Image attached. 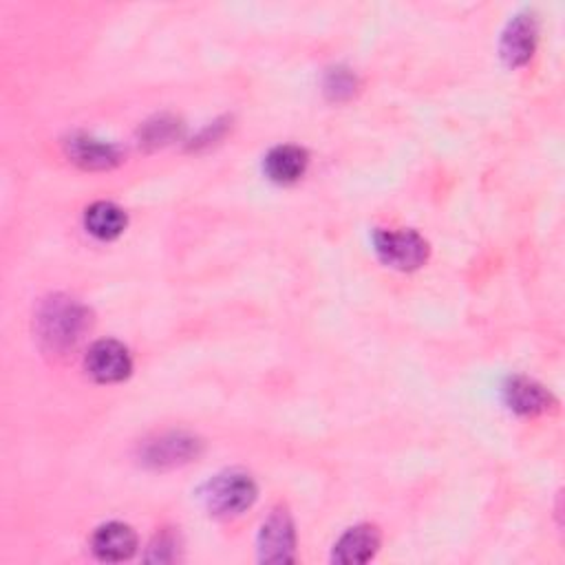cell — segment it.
I'll return each mask as SVG.
<instances>
[{
  "mask_svg": "<svg viewBox=\"0 0 565 565\" xmlns=\"http://www.w3.org/2000/svg\"><path fill=\"white\" fill-rule=\"evenodd\" d=\"M88 324V311L66 296L49 298L38 313V335L53 351L73 347Z\"/></svg>",
  "mask_w": 565,
  "mask_h": 565,
  "instance_id": "obj_1",
  "label": "cell"
},
{
  "mask_svg": "<svg viewBox=\"0 0 565 565\" xmlns=\"http://www.w3.org/2000/svg\"><path fill=\"white\" fill-rule=\"evenodd\" d=\"M258 488L249 472L230 468L216 472L201 490L203 505L214 516H236L256 501Z\"/></svg>",
  "mask_w": 565,
  "mask_h": 565,
  "instance_id": "obj_2",
  "label": "cell"
},
{
  "mask_svg": "<svg viewBox=\"0 0 565 565\" xmlns=\"http://www.w3.org/2000/svg\"><path fill=\"white\" fill-rule=\"evenodd\" d=\"M373 245L384 265L402 271L422 267L430 252L426 238L415 230H377Z\"/></svg>",
  "mask_w": 565,
  "mask_h": 565,
  "instance_id": "obj_3",
  "label": "cell"
},
{
  "mask_svg": "<svg viewBox=\"0 0 565 565\" xmlns=\"http://www.w3.org/2000/svg\"><path fill=\"white\" fill-rule=\"evenodd\" d=\"M296 556L294 521L285 508L271 510L258 532V558L263 563H289Z\"/></svg>",
  "mask_w": 565,
  "mask_h": 565,
  "instance_id": "obj_4",
  "label": "cell"
},
{
  "mask_svg": "<svg viewBox=\"0 0 565 565\" xmlns=\"http://www.w3.org/2000/svg\"><path fill=\"white\" fill-rule=\"evenodd\" d=\"M536 40H539V20L532 11H521L516 15H512V20L505 24L503 33H501V57L508 66H523L534 49H536Z\"/></svg>",
  "mask_w": 565,
  "mask_h": 565,
  "instance_id": "obj_5",
  "label": "cell"
},
{
  "mask_svg": "<svg viewBox=\"0 0 565 565\" xmlns=\"http://www.w3.org/2000/svg\"><path fill=\"white\" fill-rule=\"evenodd\" d=\"M86 371L97 382H121L132 371V358L128 349L117 340H97L86 358H84Z\"/></svg>",
  "mask_w": 565,
  "mask_h": 565,
  "instance_id": "obj_6",
  "label": "cell"
},
{
  "mask_svg": "<svg viewBox=\"0 0 565 565\" xmlns=\"http://www.w3.org/2000/svg\"><path fill=\"white\" fill-rule=\"evenodd\" d=\"M503 399L516 415H541L556 406L552 393L525 375H512L503 384Z\"/></svg>",
  "mask_w": 565,
  "mask_h": 565,
  "instance_id": "obj_7",
  "label": "cell"
},
{
  "mask_svg": "<svg viewBox=\"0 0 565 565\" xmlns=\"http://www.w3.org/2000/svg\"><path fill=\"white\" fill-rule=\"evenodd\" d=\"M90 550L99 561H126L137 550V534L130 525L121 521H108L93 532Z\"/></svg>",
  "mask_w": 565,
  "mask_h": 565,
  "instance_id": "obj_8",
  "label": "cell"
},
{
  "mask_svg": "<svg viewBox=\"0 0 565 565\" xmlns=\"http://www.w3.org/2000/svg\"><path fill=\"white\" fill-rule=\"evenodd\" d=\"M380 547V532L375 525H369V523H360V525H353L349 527L333 545V554L331 558L335 563H366L375 556Z\"/></svg>",
  "mask_w": 565,
  "mask_h": 565,
  "instance_id": "obj_9",
  "label": "cell"
},
{
  "mask_svg": "<svg viewBox=\"0 0 565 565\" xmlns=\"http://www.w3.org/2000/svg\"><path fill=\"white\" fill-rule=\"evenodd\" d=\"M307 163H309V154L305 148L294 146V143H282L267 152L263 168L271 181L294 183L305 174Z\"/></svg>",
  "mask_w": 565,
  "mask_h": 565,
  "instance_id": "obj_10",
  "label": "cell"
},
{
  "mask_svg": "<svg viewBox=\"0 0 565 565\" xmlns=\"http://www.w3.org/2000/svg\"><path fill=\"white\" fill-rule=\"evenodd\" d=\"M128 216L126 212L110 201H95L84 212V225L88 234L99 241H113L126 230Z\"/></svg>",
  "mask_w": 565,
  "mask_h": 565,
  "instance_id": "obj_11",
  "label": "cell"
},
{
  "mask_svg": "<svg viewBox=\"0 0 565 565\" xmlns=\"http://www.w3.org/2000/svg\"><path fill=\"white\" fill-rule=\"evenodd\" d=\"M66 148H68L71 159L84 168L102 170V168H110L119 161V152L113 143H106V141L88 137V135L71 137Z\"/></svg>",
  "mask_w": 565,
  "mask_h": 565,
  "instance_id": "obj_12",
  "label": "cell"
},
{
  "mask_svg": "<svg viewBox=\"0 0 565 565\" xmlns=\"http://www.w3.org/2000/svg\"><path fill=\"white\" fill-rule=\"evenodd\" d=\"M199 441L192 437H185L181 433L166 435L152 441L146 450V461L152 466H174L181 461H188L192 455H196Z\"/></svg>",
  "mask_w": 565,
  "mask_h": 565,
  "instance_id": "obj_13",
  "label": "cell"
},
{
  "mask_svg": "<svg viewBox=\"0 0 565 565\" xmlns=\"http://www.w3.org/2000/svg\"><path fill=\"white\" fill-rule=\"evenodd\" d=\"M174 128H177V126H174V119L159 117L154 124H148V126H146V139L152 141V143H159V139L166 141V139L172 137Z\"/></svg>",
  "mask_w": 565,
  "mask_h": 565,
  "instance_id": "obj_14",
  "label": "cell"
},
{
  "mask_svg": "<svg viewBox=\"0 0 565 565\" xmlns=\"http://www.w3.org/2000/svg\"><path fill=\"white\" fill-rule=\"evenodd\" d=\"M327 88L331 90H335V95H340V90H347V93H351V88H353V77L349 75V73H342V71H335V73H331V82L327 84Z\"/></svg>",
  "mask_w": 565,
  "mask_h": 565,
  "instance_id": "obj_15",
  "label": "cell"
}]
</instances>
